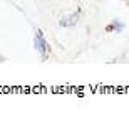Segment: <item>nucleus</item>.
Instances as JSON below:
<instances>
[{
	"instance_id": "1",
	"label": "nucleus",
	"mask_w": 129,
	"mask_h": 131,
	"mask_svg": "<svg viewBox=\"0 0 129 131\" xmlns=\"http://www.w3.org/2000/svg\"><path fill=\"white\" fill-rule=\"evenodd\" d=\"M34 46H35V50L40 54V57L44 59V61H47V59H49V54H50V46H49V42L45 40L44 32H42L40 29H35Z\"/></svg>"
},
{
	"instance_id": "3",
	"label": "nucleus",
	"mask_w": 129,
	"mask_h": 131,
	"mask_svg": "<svg viewBox=\"0 0 129 131\" xmlns=\"http://www.w3.org/2000/svg\"><path fill=\"white\" fill-rule=\"evenodd\" d=\"M126 29V25L121 22V20H112L111 24L106 25V32H114V34H119Z\"/></svg>"
},
{
	"instance_id": "4",
	"label": "nucleus",
	"mask_w": 129,
	"mask_h": 131,
	"mask_svg": "<svg viewBox=\"0 0 129 131\" xmlns=\"http://www.w3.org/2000/svg\"><path fill=\"white\" fill-rule=\"evenodd\" d=\"M122 2H126V4H129V0H122Z\"/></svg>"
},
{
	"instance_id": "2",
	"label": "nucleus",
	"mask_w": 129,
	"mask_h": 131,
	"mask_svg": "<svg viewBox=\"0 0 129 131\" xmlns=\"http://www.w3.org/2000/svg\"><path fill=\"white\" fill-rule=\"evenodd\" d=\"M80 15H82V12H80V10L71 12V14H64V15L59 19V25H61V27H64V29L74 27V25H77V22H79Z\"/></svg>"
}]
</instances>
